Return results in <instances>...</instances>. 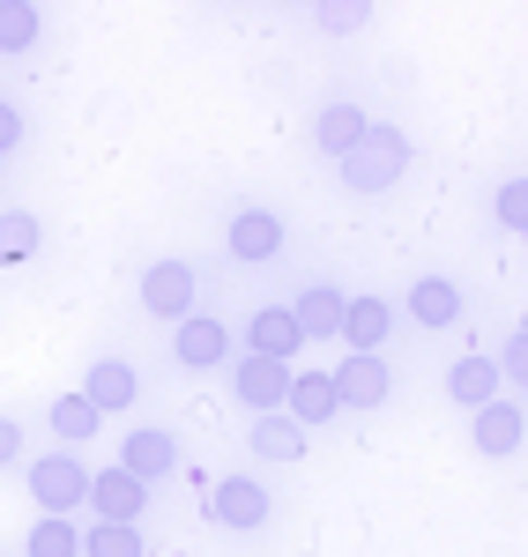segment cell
<instances>
[{
	"mask_svg": "<svg viewBox=\"0 0 528 557\" xmlns=\"http://www.w3.org/2000/svg\"><path fill=\"white\" fill-rule=\"evenodd\" d=\"M335 172H343L351 194H388V186L409 172V134L402 127H365V141H357L351 157H335Z\"/></svg>",
	"mask_w": 528,
	"mask_h": 557,
	"instance_id": "1",
	"label": "cell"
},
{
	"mask_svg": "<svg viewBox=\"0 0 528 557\" xmlns=\"http://www.w3.org/2000/svg\"><path fill=\"white\" fill-rule=\"evenodd\" d=\"M30 498H38V513H75L89 498V469L60 446V454H38L30 461Z\"/></svg>",
	"mask_w": 528,
	"mask_h": 557,
	"instance_id": "2",
	"label": "cell"
},
{
	"mask_svg": "<svg viewBox=\"0 0 528 557\" xmlns=\"http://www.w3.org/2000/svg\"><path fill=\"white\" fill-rule=\"evenodd\" d=\"M268 513H275V498H268V483H261V475H223L217 491H209V520L238 528V535L268 528Z\"/></svg>",
	"mask_w": 528,
	"mask_h": 557,
	"instance_id": "3",
	"label": "cell"
},
{
	"mask_svg": "<svg viewBox=\"0 0 528 557\" xmlns=\"http://www.w3.org/2000/svg\"><path fill=\"white\" fill-rule=\"evenodd\" d=\"M328 380H335V401H343V409H380V401H388V386H395L380 349H351Z\"/></svg>",
	"mask_w": 528,
	"mask_h": 557,
	"instance_id": "4",
	"label": "cell"
},
{
	"mask_svg": "<svg viewBox=\"0 0 528 557\" xmlns=\"http://www.w3.org/2000/svg\"><path fill=\"white\" fill-rule=\"evenodd\" d=\"M89 520H142V506H149V483L142 475H127L120 461L112 469H89Z\"/></svg>",
	"mask_w": 528,
	"mask_h": 557,
	"instance_id": "5",
	"label": "cell"
},
{
	"mask_svg": "<svg viewBox=\"0 0 528 557\" xmlns=\"http://www.w3.org/2000/svg\"><path fill=\"white\" fill-rule=\"evenodd\" d=\"M528 446V417L514 394H499V401H484L477 409V454H491V461H514Z\"/></svg>",
	"mask_w": 528,
	"mask_h": 557,
	"instance_id": "6",
	"label": "cell"
},
{
	"mask_svg": "<svg viewBox=\"0 0 528 557\" xmlns=\"http://www.w3.org/2000/svg\"><path fill=\"white\" fill-rule=\"evenodd\" d=\"M142 305H149L157 320H186V312H194V268H186V260H149Z\"/></svg>",
	"mask_w": 528,
	"mask_h": 557,
	"instance_id": "7",
	"label": "cell"
},
{
	"mask_svg": "<svg viewBox=\"0 0 528 557\" xmlns=\"http://www.w3.org/2000/svg\"><path fill=\"white\" fill-rule=\"evenodd\" d=\"M172 357L186 364V372H217L223 357H231V327L223 320H201V312H186L172 335Z\"/></svg>",
	"mask_w": 528,
	"mask_h": 557,
	"instance_id": "8",
	"label": "cell"
},
{
	"mask_svg": "<svg viewBox=\"0 0 528 557\" xmlns=\"http://www.w3.org/2000/svg\"><path fill=\"white\" fill-rule=\"evenodd\" d=\"M223 238H231V260H246V268H268V260L283 253V215H268V209H238Z\"/></svg>",
	"mask_w": 528,
	"mask_h": 557,
	"instance_id": "9",
	"label": "cell"
},
{
	"mask_svg": "<svg viewBox=\"0 0 528 557\" xmlns=\"http://www.w3.org/2000/svg\"><path fill=\"white\" fill-rule=\"evenodd\" d=\"M75 394H83L97 417H112V409H134L142 380H134V364H127V357H97V364L83 372V386H75Z\"/></svg>",
	"mask_w": 528,
	"mask_h": 557,
	"instance_id": "10",
	"label": "cell"
},
{
	"mask_svg": "<svg viewBox=\"0 0 528 557\" xmlns=\"http://www.w3.org/2000/svg\"><path fill=\"white\" fill-rule=\"evenodd\" d=\"M298 349H306V335H298L291 305H261V312L246 320V357H275V364H291Z\"/></svg>",
	"mask_w": 528,
	"mask_h": 557,
	"instance_id": "11",
	"label": "cell"
},
{
	"mask_svg": "<svg viewBox=\"0 0 528 557\" xmlns=\"http://www.w3.org/2000/svg\"><path fill=\"white\" fill-rule=\"evenodd\" d=\"M231 394H238L254 417H268V409H283V394H291V364H275V357H246V364L231 372Z\"/></svg>",
	"mask_w": 528,
	"mask_h": 557,
	"instance_id": "12",
	"label": "cell"
},
{
	"mask_svg": "<svg viewBox=\"0 0 528 557\" xmlns=\"http://www.w3.org/2000/svg\"><path fill=\"white\" fill-rule=\"evenodd\" d=\"M120 469L127 475H142V483H164V475L179 469V438L172 431H127V438H120Z\"/></svg>",
	"mask_w": 528,
	"mask_h": 557,
	"instance_id": "13",
	"label": "cell"
},
{
	"mask_svg": "<svg viewBox=\"0 0 528 557\" xmlns=\"http://www.w3.org/2000/svg\"><path fill=\"white\" fill-rule=\"evenodd\" d=\"M335 409H343V401H335V380H328V372H291V394H283V417H291V424H328V417H335Z\"/></svg>",
	"mask_w": 528,
	"mask_h": 557,
	"instance_id": "14",
	"label": "cell"
},
{
	"mask_svg": "<svg viewBox=\"0 0 528 557\" xmlns=\"http://www.w3.org/2000/svg\"><path fill=\"white\" fill-rule=\"evenodd\" d=\"M409 320H417V327H454V320H462V290H454L446 275H417V283H409Z\"/></svg>",
	"mask_w": 528,
	"mask_h": 557,
	"instance_id": "15",
	"label": "cell"
},
{
	"mask_svg": "<svg viewBox=\"0 0 528 557\" xmlns=\"http://www.w3.org/2000/svg\"><path fill=\"white\" fill-rule=\"evenodd\" d=\"M388 327H395V312H388V298H351L343 305V343L351 349H388Z\"/></svg>",
	"mask_w": 528,
	"mask_h": 557,
	"instance_id": "16",
	"label": "cell"
},
{
	"mask_svg": "<svg viewBox=\"0 0 528 557\" xmlns=\"http://www.w3.org/2000/svg\"><path fill=\"white\" fill-rule=\"evenodd\" d=\"M246 446H254L261 461H298V454H306V424H291L283 409H268V417H254Z\"/></svg>",
	"mask_w": 528,
	"mask_h": 557,
	"instance_id": "17",
	"label": "cell"
},
{
	"mask_svg": "<svg viewBox=\"0 0 528 557\" xmlns=\"http://www.w3.org/2000/svg\"><path fill=\"white\" fill-rule=\"evenodd\" d=\"M343 290H328V283H312L306 298L291 305V320H298V335H306V343H320V335H335V327H343Z\"/></svg>",
	"mask_w": 528,
	"mask_h": 557,
	"instance_id": "18",
	"label": "cell"
},
{
	"mask_svg": "<svg viewBox=\"0 0 528 557\" xmlns=\"http://www.w3.org/2000/svg\"><path fill=\"white\" fill-rule=\"evenodd\" d=\"M23 557H83V528H75V513H38Z\"/></svg>",
	"mask_w": 528,
	"mask_h": 557,
	"instance_id": "19",
	"label": "cell"
},
{
	"mask_svg": "<svg viewBox=\"0 0 528 557\" xmlns=\"http://www.w3.org/2000/svg\"><path fill=\"white\" fill-rule=\"evenodd\" d=\"M446 394H454L462 409H484V401H499V364H491V357H462V364L446 372Z\"/></svg>",
	"mask_w": 528,
	"mask_h": 557,
	"instance_id": "20",
	"label": "cell"
},
{
	"mask_svg": "<svg viewBox=\"0 0 528 557\" xmlns=\"http://www.w3.org/2000/svg\"><path fill=\"white\" fill-rule=\"evenodd\" d=\"M45 424H52V438H60V446H67V454H75V446H83V438H97V424H105V417H97V409H89L83 394H60V401H52V409H45Z\"/></svg>",
	"mask_w": 528,
	"mask_h": 557,
	"instance_id": "21",
	"label": "cell"
},
{
	"mask_svg": "<svg viewBox=\"0 0 528 557\" xmlns=\"http://www.w3.org/2000/svg\"><path fill=\"white\" fill-rule=\"evenodd\" d=\"M83 557H149V543H142V528H134V520H89Z\"/></svg>",
	"mask_w": 528,
	"mask_h": 557,
	"instance_id": "22",
	"label": "cell"
},
{
	"mask_svg": "<svg viewBox=\"0 0 528 557\" xmlns=\"http://www.w3.org/2000/svg\"><path fill=\"white\" fill-rule=\"evenodd\" d=\"M365 127H372V120H365V112H357V104H328V112H320V149H328V157H351L357 141H365Z\"/></svg>",
	"mask_w": 528,
	"mask_h": 557,
	"instance_id": "23",
	"label": "cell"
},
{
	"mask_svg": "<svg viewBox=\"0 0 528 557\" xmlns=\"http://www.w3.org/2000/svg\"><path fill=\"white\" fill-rule=\"evenodd\" d=\"M38 30H45L38 0H0V52H30Z\"/></svg>",
	"mask_w": 528,
	"mask_h": 557,
	"instance_id": "24",
	"label": "cell"
},
{
	"mask_svg": "<svg viewBox=\"0 0 528 557\" xmlns=\"http://www.w3.org/2000/svg\"><path fill=\"white\" fill-rule=\"evenodd\" d=\"M38 246H45V231H38V215H30V209L0 215V260H30Z\"/></svg>",
	"mask_w": 528,
	"mask_h": 557,
	"instance_id": "25",
	"label": "cell"
},
{
	"mask_svg": "<svg viewBox=\"0 0 528 557\" xmlns=\"http://www.w3.org/2000/svg\"><path fill=\"white\" fill-rule=\"evenodd\" d=\"M312 8H320V30L328 38H357L372 23V0H312Z\"/></svg>",
	"mask_w": 528,
	"mask_h": 557,
	"instance_id": "26",
	"label": "cell"
},
{
	"mask_svg": "<svg viewBox=\"0 0 528 557\" xmlns=\"http://www.w3.org/2000/svg\"><path fill=\"white\" fill-rule=\"evenodd\" d=\"M491 209H499V223H506V231H521V223H528V178H506Z\"/></svg>",
	"mask_w": 528,
	"mask_h": 557,
	"instance_id": "27",
	"label": "cell"
},
{
	"mask_svg": "<svg viewBox=\"0 0 528 557\" xmlns=\"http://www.w3.org/2000/svg\"><path fill=\"white\" fill-rule=\"evenodd\" d=\"M15 461H23V424L0 417V469H15Z\"/></svg>",
	"mask_w": 528,
	"mask_h": 557,
	"instance_id": "28",
	"label": "cell"
},
{
	"mask_svg": "<svg viewBox=\"0 0 528 557\" xmlns=\"http://www.w3.org/2000/svg\"><path fill=\"white\" fill-rule=\"evenodd\" d=\"M15 141H23V112H15V104H0V157H8Z\"/></svg>",
	"mask_w": 528,
	"mask_h": 557,
	"instance_id": "29",
	"label": "cell"
},
{
	"mask_svg": "<svg viewBox=\"0 0 528 557\" xmlns=\"http://www.w3.org/2000/svg\"><path fill=\"white\" fill-rule=\"evenodd\" d=\"M528 372V349H521V335H514V343H506V372H499V380H521Z\"/></svg>",
	"mask_w": 528,
	"mask_h": 557,
	"instance_id": "30",
	"label": "cell"
}]
</instances>
